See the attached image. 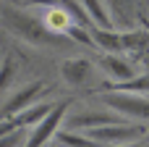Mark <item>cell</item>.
Returning <instances> with one entry per match:
<instances>
[{"instance_id": "cell-2", "label": "cell", "mask_w": 149, "mask_h": 147, "mask_svg": "<svg viewBox=\"0 0 149 147\" xmlns=\"http://www.w3.org/2000/svg\"><path fill=\"white\" fill-rule=\"evenodd\" d=\"M100 100L110 105L123 118H136V121H149V97L134 95V92H100Z\"/></svg>"}, {"instance_id": "cell-4", "label": "cell", "mask_w": 149, "mask_h": 147, "mask_svg": "<svg viewBox=\"0 0 149 147\" xmlns=\"http://www.w3.org/2000/svg\"><path fill=\"white\" fill-rule=\"evenodd\" d=\"M68 105L71 103H58V105H52V110L37 124V126H31V134L26 137V142L24 147H45L52 137H55V132L60 129V124H63V118H65V113H68Z\"/></svg>"}, {"instance_id": "cell-18", "label": "cell", "mask_w": 149, "mask_h": 147, "mask_svg": "<svg viewBox=\"0 0 149 147\" xmlns=\"http://www.w3.org/2000/svg\"><path fill=\"white\" fill-rule=\"evenodd\" d=\"M24 142H26L24 129H13V132L0 137V147H24Z\"/></svg>"}, {"instance_id": "cell-6", "label": "cell", "mask_w": 149, "mask_h": 147, "mask_svg": "<svg viewBox=\"0 0 149 147\" xmlns=\"http://www.w3.org/2000/svg\"><path fill=\"white\" fill-rule=\"evenodd\" d=\"M60 76L71 87H86L94 79V63L89 58H68L60 63Z\"/></svg>"}, {"instance_id": "cell-10", "label": "cell", "mask_w": 149, "mask_h": 147, "mask_svg": "<svg viewBox=\"0 0 149 147\" xmlns=\"http://www.w3.org/2000/svg\"><path fill=\"white\" fill-rule=\"evenodd\" d=\"M89 37H92V45L100 47L102 53H123V42H120V32H113V29H102V26H86Z\"/></svg>"}, {"instance_id": "cell-12", "label": "cell", "mask_w": 149, "mask_h": 147, "mask_svg": "<svg viewBox=\"0 0 149 147\" xmlns=\"http://www.w3.org/2000/svg\"><path fill=\"white\" fill-rule=\"evenodd\" d=\"M55 145L58 147H102L100 142L89 139L86 134L68 132V129H58V132H55Z\"/></svg>"}, {"instance_id": "cell-3", "label": "cell", "mask_w": 149, "mask_h": 147, "mask_svg": "<svg viewBox=\"0 0 149 147\" xmlns=\"http://www.w3.org/2000/svg\"><path fill=\"white\" fill-rule=\"evenodd\" d=\"M89 139H94V142H100V145H126V142H136V139H141V137H147V126H141V124H128V121H123V124H107V126H94V129H86L84 132Z\"/></svg>"}, {"instance_id": "cell-9", "label": "cell", "mask_w": 149, "mask_h": 147, "mask_svg": "<svg viewBox=\"0 0 149 147\" xmlns=\"http://www.w3.org/2000/svg\"><path fill=\"white\" fill-rule=\"evenodd\" d=\"M97 66H100L113 82H126V79L134 76V66H131V60L120 58L118 53H102V58L97 60Z\"/></svg>"}, {"instance_id": "cell-20", "label": "cell", "mask_w": 149, "mask_h": 147, "mask_svg": "<svg viewBox=\"0 0 149 147\" xmlns=\"http://www.w3.org/2000/svg\"><path fill=\"white\" fill-rule=\"evenodd\" d=\"M113 147H149V145H144V142H126V145H113Z\"/></svg>"}, {"instance_id": "cell-19", "label": "cell", "mask_w": 149, "mask_h": 147, "mask_svg": "<svg viewBox=\"0 0 149 147\" xmlns=\"http://www.w3.org/2000/svg\"><path fill=\"white\" fill-rule=\"evenodd\" d=\"M18 5H45V8H50V5H55V0H16Z\"/></svg>"}, {"instance_id": "cell-14", "label": "cell", "mask_w": 149, "mask_h": 147, "mask_svg": "<svg viewBox=\"0 0 149 147\" xmlns=\"http://www.w3.org/2000/svg\"><path fill=\"white\" fill-rule=\"evenodd\" d=\"M79 3H81V8L86 11V16L92 18V24H94V26L113 29V18L107 16V11H105L102 0H79Z\"/></svg>"}, {"instance_id": "cell-17", "label": "cell", "mask_w": 149, "mask_h": 147, "mask_svg": "<svg viewBox=\"0 0 149 147\" xmlns=\"http://www.w3.org/2000/svg\"><path fill=\"white\" fill-rule=\"evenodd\" d=\"M63 37H71V39H73V42H79V45H89V47H94V45H92V37H89V32H86L84 26L68 24V26L63 29Z\"/></svg>"}, {"instance_id": "cell-16", "label": "cell", "mask_w": 149, "mask_h": 147, "mask_svg": "<svg viewBox=\"0 0 149 147\" xmlns=\"http://www.w3.org/2000/svg\"><path fill=\"white\" fill-rule=\"evenodd\" d=\"M13 76H16V60H13L10 55H5V58L0 60V95L10 87Z\"/></svg>"}, {"instance_id": "cell-1", "label": "cell", "mask_w": 149, "mask_h": 147, "mask_svg": "<svg viewBox=\"0 0 149 147\" xmlns=\"http://www.w3.org/2000/svg\"><path fill=\"white\" fill-rule=\"evenodd\" d=\"M0 24L18 39L29 42V45H63L60 42V34H52L42 18L21 11V8H3L0 13Z\"/></svg>"}, {"instance_id": "cell-7", "label": "cell", "mask_w": 149, "mask_h": 147, "mask_svg": "<svg viewBox=\"0 0 149 147\" xmlns=\"http://www.w3.org/2000/svg\"><path fill=\"white\" fill-rule=\"evenodd\" d=\"M50 110H52L50 103H31L29 108L13 113V116H8V118H0V121H5L10 132H13V129H29V126H37Z\"/></svg>"}, {"instance_id": "cell-8", "label": "cell", "mask_w": 149, "mask_h": 147, "mask_svg": "<svg viewBox=\"0 0 149 147\" xmlns=\"http://www.w3.org/2000/svg\"><path fill=\"white\" fill-rule=\"evenodd\" d=\"M45 92V82H31V84H26V87H21L5 105H3V110H0V118H8V116H13V113H18V110H24V108H29L39 95Z\"/></svg>"}, {"instance_id": "cell-13", "label": "cell", "mask_w": 149, "mask_h": 147, "mask_svg": "<svg viewBox=\"0 0 149 147\" xmlns=\"http://www.w3.org/2000/svg\"><path fill=\"white\" fill-rule=\"evenodd\" d=\"M55 5L71 18V24H76V26H92V18L86 16V11L81 8V3L79 0H55Z\"/></svg>"}, {"instance_id": "cell-11", "label": "cell", "mask_w": 149, "mask_h": 147, "mask_svg": "<svg viewBox=\"0 0 149 147\" xmlns=\"http://www.w3.org/2000/svg\"><path fill=\"white\" fill-rule=\"evenodd\" d=\"M100 92H134V95H149V71L147 74H134L126 82H105Z\"/></svg>"}, {"instance_id": "cell-21", "label": "cell", "mask_w": 149, "mask_h": 147, "mask_svg": "<svg viewBox=\"0 0 149 147\" xmlns=\"http://www.w3.org/2000/svg\"><path fill=\"white\" fill-rule=\"evenodd\" d=\"M45 147H58V145H50V142H47V145H45Z\"/></svg>"}, {"instance_id": "cell-5", "label": "cell", "mask_w": 149, "mask_h": 147, "mask_svg": "<svg viewBox=\"0 0 149 147\" xmlns=\"http://www.w3.org/2000/svg\"><path fill=\"white\" fill-rule=\"evenodd\" d=\"M126 118L118 116L115 110H81L76 116H68L63 118L60 126H65L68 132H86V129H94V126H107V124H123Z\"/></svg>"}, {"instance_id": "cell-15", "label": "cell", "mask_w": 149, "mask_h": 147, "mask_svg": "<svg viewBox=\"0 0 149 147\" xmlns=\"http://www.w3.org/2000/svg\"><path fill=\"white\" fill-rule=\"evenodd\" d=\"M42 24H45L52 34H60V37H63V29L71 24V18H68L58 5H50V8H47V13H45V18H42Z\"/></svg>"}]
</instances>
